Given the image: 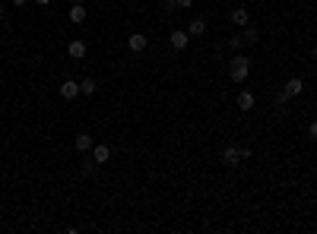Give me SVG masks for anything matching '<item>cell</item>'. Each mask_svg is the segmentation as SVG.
Instances as JSON below:
<instances>
[{
	"label": "cell",
	"instance_id": "cell-18",
	"mask_svg": "<svg viewBox=\"0 0 317 234\" xmlns=\"http://www.w3.org/2000/svg\"><path fill=\"white\" fill-rule=\"evenodd\" d=\"M162 10H165V13H174V10H178V0H162Z\"/></svg>",
	"mask_w": 317,
	"mask_h": 234
},
{
	"label": "cell",
	"instance_id": "cell-14",
	"mask_svg": "<svg viewBox=\"0 0 317 234\" xmlns=\"http://www.w3.org/2000/svg\"><path fill=\"white\" fill-rule=\"evenodd\" d=\"M187 35H191V38H200V35H206V22H203V19H194L191 26H187Z\"/></svg>",
	"mask_w": 317,
	"mask_h": 234
},
{
	"label": "cell",
	"instance_id": "cell-4",
	"mask_svg": "<svg viewBox=\"0 0 317 234\" xmlns=\"http://www.w3.org/2000/svg\"><path fill=\"white\" fill-rule=\"evenodd\" d=\"M229 22H232L235 29H244V26L251 22V13H248L244 7H235V10H229Z\"/></svg>",
	"mask_w": 317,
	"mask_h": 234
},
{
	"label": "cell",
	"instance_id": "cell-10",
	"mask_svg": "<svg viewBox=\"0 0 317 234\" xmlns=\"http://www.w3.org/2000/svg\"><path fill=\"white\" fill-rule=\"evenodd\" d=\"M222 161H225L229 168L241 165V149H238V146H225V152H222Z\"/></svg>",
	"mask_w": 317,
	"mask_h": 234
},
{
	"label": "cell",
	"instance_id": "cell-11",
	"mask_svg": "<svg viewBox=\"0 0 317 234\" xmlns=\"http://www.w3.org/2000/svg\"><path fill=\"white\" fill-rule=\"evenodd\" d=\"M92 158H96L99 165H108V158H111V146L96 143V146H92Z\"/></svg>",
	"mask_w": 317,
	"mask_h": 234
},
{
	"label": "cell",
	"instance_id": "cell-7",
	"mask_svg": "<svg viewBox=\"0 0 317 234\" xmlns=\"http://www.w3.org/2000/svg\"><path fill=\"white\" fill-rule=\"evenodd\" d=\"M86 51H89V48H86V41H83V38H73V41L67 44V54L73 57V61H83V57H86Z\"/></svg>",
	"mask_w": 317,
	"mask_h": 234
},
{
	"label": "cell",
	"instance_id": "cell-12",
	"mask_svg": "<svg viewBox=\"0 0 317 234\" xmlns=\"http://www.w3.org/2000/svg\"><path fill=\"white\" fill-rule=\"evenodd\" d=\"M92 146H96V139H92L89 133H76V139H73L76 152H92Z\"/></svg>",
	"mask_w": 317,
	"mask_h": 234
},
{
	"label": "cell",
	"instance_id": "cell-9",
	"mask_svg": "<svg viewBox=\"0 0 317 234\" xmlns=\"http://www.w3.org/2000/svg\"><path fill=\"white\" fill-rule=\"evenodd\" d=\"M67 16H70V22H73V26H83V22H86V16H89V10H86L83 4H73Z\"/></svg>",
	"mask_w": 317,
	"mask_h": 234
},
{
	"label": "cell",
	"instance_id": "cell-23",
	"mask_svg": "<svg viewBox=\"0 0 317 234\" xmlns=\"http://www.w3.org/2000/svg\"><path fill=\"white\" fill-rule=\"evenodd\" d=\"M35 4H38V7H48V4H51V0H35Z\"/></svg>",
	"mask_w": 317,
	"mask_h": 234
},
{
	"label": "cell",
	"instance_id": "cell-1",
	"mask_svg": "<svg viewBox=\"0 0 317 234\" xmlns=\"http://www.w3.org/2000/svg\"><path fill=\"white\" fill-rule=\"evenodd\" d=\"M229 76H232L235 86H241L244 79L251 76V61H248V57H241V54H235L232 64H229Z\"/></svg>",
	"mask_w": 317,
	"mask_h": 234
},
{
	"label": "cell",
	"instance_id": "cell-16",
	"mask_svg": "<svg viewBox=\"0 0 317 234\" xmlns=\"http://www.w3.org/2000/svg\"><path fill=\"white\" fill-rule=\"evenodd\" d=\"M96 168H99V161H96V158H86V161H83V165H79V171H83V174H86V178H89V174H92V171H96Z\"/></svg>",
	"mask_w": 317,
	"mask_h": 234
},
{
	"label": "cell",
	"instance_id": "cell-21",
	"mask_svg": "<svg viewBox=\"0 0 317 234\" xmlns=\"http://www.w3.org/2000/svg\"><path fill=\"white\" fill-rule=\"evenodd\" d=\"M194 7V0H178V10H191Z\"/></svg>",
	"mask_w": 317,
	"mask_h": 234
},
{
	"label": "cell",
	"instance_id": "cell-5",
	"mask_svg": "<svg viewBox=\"0 0 317 234\" xmlns=\"http://www.w3.org/2000/svg\"><path fill=\"white\" fill-rule=\"evenodd\" d=\"M235 104H238V111H254L257 95H254L251 89H241V92H238V98H235Z\"/></svg>",
	"mask_w": 317,
	"mask_h": 234
},
{
	"label": "cell",
	"instance_id": "cell-3",
	"mask_svg": "<svg viewBox=\"0 0 317 234\" xmlns=\"http://www.w3.org/2000/svg\"><path fill=\"white\" fill-rule=\"evenodd\" d=\"M57 95H61L64 101H73V98H79V83H76V79H64V83L57 86Z\"/></svg>",
	"mask_w": 317,
	"mask_h": 234
},
{
	"label": "cell",
	"instance_id": "cell-25",
	"mask_svg": "<svg viewBox=\"0 0 317 234\" xmlns=\"http://www.w3.org/2000/svg\"><path fill=\"white\" fill-rule=\"evenodd\" d=\"M311 54H314V61H317V44H314V51H311Z\"/></svg>",
	"mask_w": 317,
	"mask_h": 234
},
{
	"label": "cell",
	"instance_id": "cell-8",
	"mask_svg": "<svg viewBox=\"0 0 317 234\" xmlns=\"http://www.w3.org/2000/svg\"><path fill=\"white\" fill-rule=\"evenodd\" d=\"M283 92L289 98H295V95H301L304 92V79H298V76H292V79H286V86H283Z\"/></svg>",
	"mask_w": 317,
	"mask_h": 234
},
{
	"label": "cell",
	"instance_id": "cell-22",
	"mask_svg": "<svg viewBox=\"0 0 317 234\" xmlns=\"http://www.w3.org/2000/svg\"><path fill=\"white\" fill-rule=\"evenodd\" d=\"M4 19H7V7H4V4H0V22H4Z\"/></svg>",
	"mask_w": 317,
	"mask_h": 234
},
{
	"label": "cell",
	"instance_id": "cell-15",
	"mask_svg": "<svg viewBox=\"0 0 317 234\" xmlns=\"http://www.w3.org/2000/svg\"><path fill=\"white\" fill-rule=\"evenodd\" d=\"M96 89H99V83H96V79H83V83H79V95H96Z\"/></svg>",
	"mask_w": 317,
	"mask_h": 234
},
{
	"label": "cell",
	"instance_id": "cell-19",
	"mask_svg": "<svg viewBox=\"0 0 317 234\" xmlns=\"http://www.w3.org/2000/svg\"><path fill=\"white\" fill-rule=\"evenodd\" d=\"M308 136H311V143H317V121L308 124Z\"/></svg>",
	"mask_w": 317,
	"mask_h": 234
},
{
	"label": "cell",
	"instance_id": "cell-24",
	"mask_svg": "<svg viewBox=\"0 0 317 234\" xmlns=\"http://www.w3.org/2000/svg\"><path fill=\"white\" fill-rule=\"evenodd\" d=\"M13 7H26V0H13Z\"/></svg>",
	"mask_w": 317,
	"mask_h": 234
},
{
	"label": "cell",
	"instance_id": "cell-17",
	"mask_svg": "<svg viewBox=\"0 0 317 234\" xmlns=\"http://www.w3.org/2000/svg\"><path fill=\"white\" fill-rule=\"evenodd\" d=\"M241 44H244V38H241V35H238V32H235V35H232V38H229V48H232V51H238V48H241Z\"/></svg>",
	"mask_w": 317,
	"mask_h": 234
},
{
	"label": "cell",
	"instance_id": "cell-2",
	"mask_svg": "<svg viewBox=\"0 0 317 234\" xmlns=\"http://www.w3.org/2000/svg\"><path fill=\"white\" fill-rule=\"evenodd\" d=\"M146 48H149V38H146L143 32H133V35H127V51H130V54H143Z\"/></svg>",
	"mask_w": 317,
	"mask_h": 234
},
{
	"label": "cell",
	"instance_id": "cell-6",
	"mask_svg": "<svg viewBox=\"0 0 317 234\" xmlns=\"http://www.w3.org/2000/svg\"><path fill=\"white\" fill-rule=\"evenodd\" d=\"M168 41H171L174 51H184L187 44H191V35H187V29H174V32L168 35Z\"/></svg>",
	"mask_w": 317,
	"mask_h": 234
},
{
	"label": "cell",
	"instance_id": "cell-13",
	"mask_svg": "<svg viewBox=\"0 0 317 234\" xmlns=\"http://www.w3.org/2000/svg\"><path fill=\"white\" fill-rule=\"evenodd\" d=\"M241 38H244V44H257V41H260V29L248 22V26H244V32H241Z\"/></svg>",
	"mask_w": 317,
	"mask_h": 234
},
{
	"label": "cell",
	"instance_id": "cell-20",
	"mask_svg": "<svg viewBox=\"0 0 317 234\" xmlns=\"http://www.w3.org/2000/svg\"><path fill=\"white\" fill-rule=\"evenodd\" d=\"M286 101H289V95H286V92H276V108H283Z\"/></svg>",
	"mask_w": 317,
	"mask_h": 234
}]
</instances>
